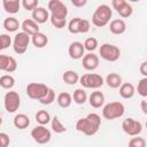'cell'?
I'll use <instances>...</instances> for the list:
<instances>
[{
  "instance_id": "obj_11",
  "label": "cell",
  "mask_w": 147,
  "mask_h": 147,
  "mask_svg": "<svg viewBox=\"0 0 147 147\" xmlns=\"http://www.w3.org/2000/svg\"><path fill=\"white\" fill-rule=\"evenodd\" d=\"M31 137L33 138V140L37 144L44 145L47 144L51 138H52V133L48 129H46V126L44 125H37L31 130Z\"/></svg>"
},
{
  "instance_id": "obj_39",
  "label": "cell",
  "mask_w": 147,
  "mask_h": 147,
  "mask_svg": "<svg viewBox=\"0 0 147 147\" xmlns=\"http://www.w3.org/2000/svg\"><path fill=\"white\" fill-rule=\"evenodd\" d=\"M49 20H51V23L54 28L56 29H62L67 24V20H61V18H55V17H51L49 16Z\"/></svg>"
},
{
  "instance_id": "obj_26",
  "label": "cell",
  "mask_w": 147,
  "mask_h": 147,
  "mask_svg": "<svg viewBox=\"0 0 147 147\" xmlns=\"http://www.w3.org/2000/svg\"><path fill=\"white\" fill-rule=\"evenodd\" d=\"M71 96H72L74 102L77 103V105H84L87 101V98H88L85 90H83V88H76Z\"/></svg>"
},
{
  "instance_id": "obj_13",
  "label": "cell",
  "mask_w": 147,
  "mask_h": 147,
  "mask_svg": "<svg viewBox=\"0 0 147 147\" xmlns=\"http://www.w3.org/2000/svg\"><path fill=\"white\" fill-rule=\"evenodd\" d=\"M84 53H85L84 46H83V44L79 42V41H74V42H71L70 46H69V48H68V54H69V56H70L72 60L83 59Z\"/></svg>"
},
{
  "instance_id": "obj_42",
  "label": "cell",
  "mask_w": 147,
  "mask_h": 147,
  "mask_svg": "<svg viewBox=\"0 0 147 147\" xmlns=\"http://www.w3.org/2000/svg\"><path fill=\"white\" fill-rule=\"evenodd\" d=\"M8 61H9V56L8 55H3L0 54V71H5L7 65H8Z\"/></svg>"
},
{
  "instance_id": "obj_10",
  "label": "cell",
  "mask_w": 147,
  "mask_h": 147,
  "mask_svg": "<svg viewBox=\"0 0 147 147\" xmlns=\"http://www.w3.org/2000/svg\"><path fill=\"white\" fill-rule=\"evenodd\" d=\"M122 129L126 134H129L131 137H136L141 133L142 124L132 117H127L122 122Z\"/></svg>"
},
{
  "instance_id": "obj_6",
  "label": "cell",
  "mask_w": 147,
  "mask_h": 147,
  "mask_svg": "<svg viewBox=\"0 0 147 147\" xmlns=\"http://www.w3.org/2000/svg\"><path fill=\"white\" fill-rule=\"evenodd\" d=\"M31 41V37L29 34H26L25 32L21 31L18 33L15 34L14 39H13V49L16 54L21 55L24 54L28 49V46Z\"/></svg>"
},
{
  "instance_id": "obj_14",
  "label": "cell",
  "mask_w": 147,
  "mask_h": 147,
  "mask_svg": "<svg viewBox=\"0 0 147 147\" xmlns=\"http://www.w3.org/2000/svg\"><path fill=\"white\" fill-rule=\"evenodd\" d=\"M32 20L38 25L39 24H44L49 20V13L44 7H37L36 9L32 10Z\"/></svg>"
},
{
  "instance_id": "obj_2",
  "label": "cell",
  "mask_w": 147,
  "mask_h": 147,
  "mask_svg": "<svg viewBox=\"0 0 147 147\" xmlns=\"http://www.w3.org/2000/svg\"><path fill=\"white\" fill-rule=\"evenodd\" d=\"M113 16V10L108 5H100L95 8L92 15V23L98 28H103L109 24Z\"/></svg>"
},
{
  "instance_id": "obj_9",
  "label": "cell",
  "mask_w": 147,
  "mask_h": 147,
  "mask_svg": "<svg viewBox=\"0 0 147 147\" xmlns=\"http://www.w3.org/2000/svg\"><path fill=\"white\" fill-rule=\"evenodd\" d=\"M79 83L85 88H99L103 85V78L98 74H85L79 77Z\"/></svg>"
},
{
  "instance_id": "obj_43",
  "label": "cell",
  "mask_w": 147,
  "mask_h": 147,
  "mask_svg": "<svg viewBox=\"0 0 147 147\" xmlns=\"http://www.w3.org/2000/svg\"><path fill=\"white\" fill-rule=\"evenodd\" d=\"M124 2H125V0H113L111 1V6H113V8L115 10H118L124 5Z\"/></svg>"
},
{
  "instance_id": "obj_48",
  "label": "cell",
  "mask_w": 147,
  "mask_h": 147,
  "mask_svg": "<svg viewBox=\"0 0 147 147\" xmlns=\"http://www.w3.org/2000/svg\"><path fill=\"white\" fill-rule=\"evenodd\" d=\"M0 51H2V47H1V42H0Z\"/></svg>"
},
{
  "instance_id": "obj_35",
  "label": "cell",
  "mask_w": 147,
  "mask_h": 147,
  "mask_svg": "<svg viewBox=\"0 0 147 147\" xmlns=\"http://www.w3.org/2000/svg\"><path fill=\"white\" fill-rule=\"evenodd\" d=\"M129 147H146V140L141 137H133L129 141Z\"/></svg>"
},
{
  "instance_id": "obj_17",
  "label": "cell",
  "mask_w": 147,
  "mask_h": 147,
  "mask_svg": "<svg viewBox=\"0 0 147 147\" xmlns=\"http://www.w3.org/2000/svg\"><path fill=\"white\" fill-rule=\"evenodd\" d=\"M87 99H88L90 106L93 107V108H100L103 105V102H105V95H103V93L100 92V91H98V90L94 91V92H92L91 95Z\"/></svg>"
},
{
  "instance_id": "obj_41",
  "label": "cell",
  "mask_w": 147,
  "mask_h": 147,
  "mask_svg": "<svg viewBox=\"0 0 147 147\" xmlns=\"http://www.w3.org/2000/svg\"><path fill=\"white\" fill-rule=\"evenodd\" d=\"M10 142L9 136L5 132H0V147H8Z\"/></svg>"
},
{
  "instance_id": "obj_28",
  "label": "cell",
  "mask_w": 147,
  "mask_h": 147,
  "mask_svg": "<svg viewBox=\"0 0 147 147\" xmlns=\"http://www.w3.org/2000/svg\"><path fill=\"white\" fill-rule=\"evenodd\" d=\"M15 85V78L11 75H3L0 77V86L5 90H10Z\"/></svg>"
},
{
  "instance_id": "obj_8",
  "label": "cell",
  "mask_w": 147,
  "mask_h": 147,
  "mask_svg": "<svg viewBox=\"0 0 147 147\" xmlns=\"http://www.w3.org/2000/svg\"><path fill=\"white\" fill-rule=\"evenodd\" d=\"M3 106L7 113H15L21 106V96L16 91H9L3 96Z\"/></svg>"
},
{
  "instance_id": "obj_7",
  "label": "cell",
  "mask_w": 147,
  "mask_h": 147,
  "mask_svg": "<svg viewBox=\"0 0 147 147\" xmlns=\"http://www.w3.org/2000/svg\"><path fill=\"white\" fill-rule=\"evenodd\" d=\"M99 54L103 60L109 61V62H115V61H117L119 59L121 51H119V48L117 46L106 42V44H102L100 46Z\"/></svg>"
},
{
  "instance_id": "obj_24",
  "label": "cell",
  "mask_w": 147,
  "mask_h": 147,
  "mask_svg": "<svg viewBox=\"0 0 147 147\" xmlns=\"http://www.w3.org/2000/svg\"><path fill=\"white\" fill-rule=\"evenodd\" d=\"M62 79L68 85H75L79 82V75L75 70H67L63 72Z\"/></svg>"
},
{
  "instance_id": "obj_44",
  "label": "cell",
  "mask_w": 147,
  "mask_h": 147,
  "mask_svg": "<svg viewBox=\"0 0 147 147\" xmlns=\"http://www.w3.org/2000/svg\"><path fill=\"white\" fill-rule=\"evenodd\" d=\"M71 3L77 7V8H80V7H84L86 3H87V0H71Z\"/></svg>"
},
{
  "instance_id": "obj_16",
  "label": "cell",
  "mask_w": 147,
  "mask_h": 147,
  "mask_svg": "<svg viewBox=\"0 0 147 147\" xmlns=\"http://www.w3.org/2000/svg\"><path fill=\"white\" fill-rule=\"evenodd\" d=\"M109 30L114 34H123L126 31V24L122 18H116L110 22Z\"/></svg>"
},
{
  "instance_id": "obj_33",
  "label": "cell",
  "mask_w": 147,
  "mask_h": 147,
  "mask_svg": "<svg viewBox=\"0 0 147 147\" xmlns=\"http://www.w3.org/2000/svg\"><path fill=\"white\" fill-rule=\"evenodd\" d=\"M54 100H55V92H54L53 88H49L48 92L46 93V95H45L42 99H40L39 102H40L41 105H46V106H47V105L53 103Z\"/></svg>"
},
{
  "instance_id": "obj_22",
  "label": "cell",
  "mask_w": 147,
  "mask_h": 147,
  "mask_svg": "<svg viewBox=\"0 0 147 147\" xmlns=\"http://www.w3.org/2000/svg\"><path fill=\"white\" fill-rule=\"evenodd\" d=\"M136 93L134 86L131 83H122L119 86V95L123 99H131Z\"/></svg>"
},
{
  "instance_id": "obj_15",
  "label": "cell",
  "mask_w": 147,
  "mask_h": 147,
  "mask_svg": "<svg viewBox=\"0 0 147 147\" xmlns=\"http://www.w3.org/2000/svg\"><path fill=\"white\" fill-rule=\"evenodd\" d=\"M21 28H22V31L25 32L26 34H29L30 37L38 33L39 32V25L32 20V18H26L22 22L21 24Z\"/></svg>"
},
{
  "instance_id": "obj_38",
  "label": "cell",
  "mask_w": 147,
  "mask_h": 147,
  "mask_svg": "<svg viewBox=\"0 0 147 147\" xmlns=\"http://www.w3.org/2000/svg\"><path fill=\"white\" fill-rule=\"evenodd\" d=\"M91 29V23L90 21L85 18H80L79 21V33H87Z\"/></svg>"
},
{
  "instance_id": "obj_25",
  "label": "cell",
  "mask_w": 147,
  "mask_h": 147,
  "mask_svg": "<svg viewBox=\"0 0 147 147\" xmlns=\"http://www.w3.org/2000/svg\"><path fill=\"white\" fill-rule=\"evenodd\" d=\"M56 102L61 108H69L72 102V96L68 92H61L56 98Z\"/></svg>"
},
{
  "instance_id": "obj_18",
  "label": "cell",
  "mask_w": 147,
  "mask_h": 147,
  "mask_svg": "<svg viewBox=\"0 0 147 147\" xmlns=\"http://www.w3.org/2000/svg\"><path fill=\"white\" fill-rule=\"evenodd\" d=\"M13 124L18 130H24L30 125V118L25 114H17L13 119Z\"/></svg>"
},
{
  "instance_id": "obj_23",
  "label": "cell",
  "mask_w": 147,
  "mask_h": 147,
  "mask_svg": "<svg viewBox=\"0 0 147 147\" xmlns=\"http://www.w3.org/2000/svg\"><path fill=\"white\" fill-rule=\"evenodd\" d=\"M106 83L110 88H118L122 85V77L116 72L108 74L106 77Z\"/></svg>"
},
{
  "instance_id": "obj_36",
  "label": "cell",
  "mask_w": 147,
  "mask_h": 147,
  "mask_svg": "<svg viewBox=\"0 0 147 147\" xmlns=\"http://www.w3.org/2000/svg\"><path fill=\"white\" fill-rule=\"evenodd\" d=\"M38 5H39L38 0H23L21 2V6H23V8L29 11H32L33 9H36L38 7Z\"/></svg>"
},
{
  "instance_id": "obj_27",
  "label": "cell",
  "mask_w": 147,
  "mask_h": 147,
  "mask_svg": "<svg viewBox=\"0 0 147 147\" xmlns=\"http://www.w3.org/2000/svg\"><path fill=\"white\" fill-rule=\"evenodd\" d=\"M51 115L48 111L46 110H39L36 114V121L39 123V125H47L48 123H51Z\"/></svg>"
},
{
  "instance_id": "obj_40",
  "label": "cell",
  "mask_w": 147,
  "mask_h": 147,
  "mask_svg": "<svg viewBox=\"0 0 147 147\" xmlns=\"http://www.w3.org/2000/svg\"><path fill=\"white\" fill-rule=\"evenodd\" d=\"M16 69H17V62H16V60H15L13 56H9L8 65H7V68H6L5 71L8 72V74H11V72L16 71Z\"/></svg>"
},
{
  "instance_id": "obj_29",
  "label": "cell",
  "mask_w": 147,
  "mask_h": 147,
  "mask_svg": "<svg viewBox=\"0 0 147 147\" xmlns=\"http://www.w3.org/2000/svg\"><path fill=\"white\" fill-rule=\"evenodd\" d=\"M51 125H52V130L55 132V133H63L67 131V127L63 125V123L59 119L57 116H54L52 119H51Z\"/></svg>"
},
{
  "instance_id": "obj_45",
  "label": "cell",
  "mask_w": 147,
  "mask_h": 147,
  "mask_svg": "<svg viewBox=\"0 0 147 147\" xmlns=\"http://www.w3.org/2000/svg\"><path fill=\"white\" fill-rule=\"evenodd\" d=\"M139 71H140V74H141L144 77H147V61H144V62L140 64Z\"/></svg>"
},
{
  "instance_id": "obj_32",
  "label": "cell",
  "mask_w": 147,
  "mask_h": 147,
  "mask_svg": "<svg viewBox=\"0 0 147 147\" xmlns=\"http://www.w3.org/2000/svg\"><path fill=\"white\" fill-rule=\"evenodd\" d=\"M79 21L80 17H74L72 20H70V22L68 23V30L70 33L72 34L79 33Z\"/></svg>"
},
{
  "instance_id": "obj_34",
  "label": "cell",
  "mask_w": 147,
  "mask_h": 147,
  "mask_svg": "<svg viewBox=\"0 0 147 147\" xmlns=\"http://www.w3.org/2000/svg\"><path fill=\"white\" fill-rule=\"evenodd\" d=\"M137 90H138V94L139 95H141L142 98L147 96V77H144L142 79L139 80Z\"/></svg>"
},
{
  "instance_id": "obj_4",
  "label": "cell",
  "mask_w": 147,
  "mask_h": 147,
  "mask_svg": "<svg viewBox=\"0 0 147 147\" xmlns=\"http://www.w3.org/2000/svg\"><path fill=\"white\" fill-rule=\"evenodd\" d=\"M47 10L49 13L51 17H55V18H61V20H67L68 16V8L64 5V2H62L61 0H51L48 2L47 6Z\"/></svg>"
},
{
  "instance_id": "obj_20",
  "label": "cell",
  "mask_w": 147,
  "mask_h": 147,
  "mask_svg": "<svg viewBox=\"0 0 147 147\" xmlns=\"http://www.w3.org/2000/svg\"><path fill=\"white\" fill-rule=\"evenodd\" d=\"M2 7L5 11L8 14H16L21 8V1L20 0H3Z\"/></svg>"
},
{
  "instance_id": "obj_30",
  "label": "cell",
  "mask_w": 147,
  "mask_h": 147,
  "mask_svg": "<svg viewBox=\"0 0 147 147\" xmlns=\"http://www.w3.org/2000/svg\"><path fill=\"white\" fill-rule=\"evenodd\" d=\"M117 13H118V15L121 16V17H123V18H126V17H130L132 14H133V8H132V6L129 3V2H124V5L118 9V10H116Z\"/></svg>"
},
{
  "instance_id": "obj_31",
  "label": "cell",
  "mask_w": 147,
  "mask_h": 147,
  "mask_svg": "<svg viewBox=\"0 0 147 147\" xmlns=\"http://www.w3.org/2000/svg\"><path fill=\"white\" fill-rule=\"evenodd\" d=\"M83 46H84L85 51H88L90 53H92L93 51H95L98 48V40L94 37H90V38L85 39Z\"/></svg>"
},
{
  "instance_id": "obj_46",
  "label": "cell",
  "mask_w": 147,
  "mask_h": 147,
  "mask_svg": "<svg viewBox=\"0 0 147 147\" xmlns=\"http://www.w3.org/2000/svg\"><path fill=\"white\" fill-rule=\"evenodd\" d=\"M140 108H141V111L145 114V115H147V101L144 99V100H141V102H140Z\"/></svg>"
},
{
  "instance_id": "obj_1",
  "label": "cell",
  "mask_w": 147,
  "mask_h": 147,
  "mask_svg": "<svg viewBox=\"0 0 147 147\" xmlns=\"http://www.w3.org/2000/svg\"><path fill=\"white\" fill-rule=\"evenodd\" d=\"M101 117L95 113H91L86 117L79 118L76 122V130L85 136H94L99 131Z\"/></svg>"
},
{
  "instance_id": "obj_19",
  "label": "cell",
  "mask_w": 147,
  "mask_h": 147,
  "mask_svg": "<svg viewBox=\"0 0 147 147\" xmlns=\"http://www.w3.org/2000/svg\"><path fill=\"white\" fill-rule=\"evenodd\" d=\"M31 42L36 48H44L48 44V37L39 31L38 33L31 36Z\"/></svg>"
},
{
  "instance_id": "obj_12",
  "label": "cell",
  "mask_w": 147,
  "mask_h": 147,
  "mask_svg": "<svg viewBox=\"0 0 147 147\" xmlns=\"http://www.w3.org/2000/svg\"><path fill=\"white\" fill-rule=\"evenodd\" d=\"M99 56L94 53H87L83 56V68L88 71H93L99 67Z\"/></svg>"
},
{
  "instance_id": "obj_47",
  "label": "cell",
  "mask_w": 147,
  "mask_h": 147,
  "mask_svg": "<svg viewBox=\"0 0 147 147\" xmlns=\"http://www.w3.org/2000/svg\"><path fill=\"white\" fill-rule=\"evenodd\" d=\"M2 124V118H1V116H0V125Z\"/></svg>"
},
{
  "instance_id": "obj_37",
  "label": "cell",
  "mask_w": 147,
  "mask_h": 147,
  "mask_svg": "<svg viewBox=\"0 0 147 147\" xmlns=\"http://www.w3.org/2000/svg\"><path fill=\"white\" fill-rule=\"evenodd\" d=\"M0 42H1L2 49H6V48H8L13 44V40H11V37L9 34L2 33V34H0Z\"/></svg>"
},
{
  "instance_id": "obj_21",
  "label": "cell",
  "mask_w": 147,
  "mask_h": 147,
  "mask_svg": "<svg viewBox=\"0 0 147 147\" xmlns=\"http://www.w3.org/2000/svg\"><path fill=\"white\" fill-rule=\"evenodd\" d=\"M2 25H3V28H5V30L7 32H16L18 30V28L21 26L18 20L16 17H13V16L5 18Z\"/></svg>"
},
{
  "instance_id": "obj_3",
  "label": "cell",
  "mask_w": 147,
  "mask_h": 147,
  "mask_svg": "<svg viewBox=\"0 0 147 147\" xmlns=\"http://www.w3.org/2000/svg\"><path fill=\"white\" fill-rule=\"evenodd\" d=\"M124 113H125V107L119 101L109 102V103H107L102 108V116H103V118L105 119H109V121L122 117L124 115Z\"/></svg>"
},
{
  "instance_id": "obj_5",
  "label": "cell",
  "mask_w": 147,
  "mask_h": 147,
  "mask_svg": "<svg viewBox=\"0 0 147 147\" xmlns=\"http://www.w3.org/2000/svg\"><path fill=\"white\" fill-rule=\"evenodd\" d=\"M48 90H49V87L42 83H30V84H28L25 92L30 99L39 101L40 99H42L46 95Z\"/></svg>"
}]
</instances>
